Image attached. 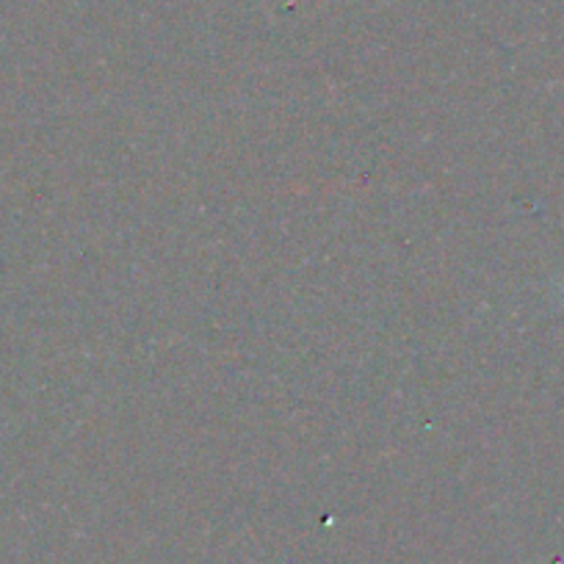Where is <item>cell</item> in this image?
I'll return each instance as SVG.
<instances>
[{
	"label": "cell",
	"instance_id": "cell-1",
	"mask_svg": "<svg viewBox=\"0 0 564 564\" xmlns=\"http://www.w3.org/2000/svg\"><path fill=\"white\" fill-rule=\"evenodd\" d=\"M562 294H564V282H562Z\"/></svg>",
	"mask_w": 564,
	"mask_h": 564
}]
</instances>
